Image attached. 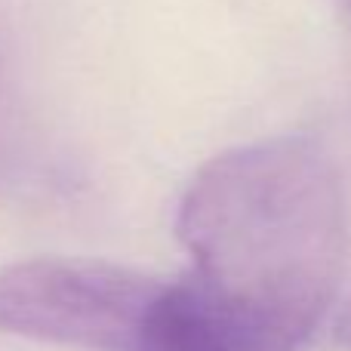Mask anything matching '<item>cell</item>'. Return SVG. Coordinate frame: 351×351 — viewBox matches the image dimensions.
Instances as JSON below:
<instances>
[{
  "instance_id": "obj_4",
  "label": "cell",
  "mask_w": 351,
  "mask_h": 351,
  "mask_svg": "<svg viewBox=\"0 0 351 351\" xmlns=\"http://www.w3.org/2000/svg\"><path fill=\"white\" fill-rule=\"evenodd\" d=\"M333 333H336V342L342 348L351 351V299L342 305V311L336 315V324H333Z\"/></svg>"
},
{
  "instance_id": "obj_3",
  "label": "cell",
  "mask_w": 351,
  "mask_h": 351,
  "mask_svg": "<svg viewBox=\"0 0 351 351\" xmlns=\"http://www.w3.org/2000/svg\"><path fill=\"white\" fill-rule=\"evenodd\" d=\"M133 351H296L206 296L191 278L167 280Z\"/></svg>"
},
{
  "instance_id": "obj_1",
  "label": "cell",
  "mask_w": 351,
  "mask_h": 351,
  "mask_svg": "<svg viewBox=\"0 0 351 351\" xmlns=\"http://www.w3.org/2000/svg\"><path fill=\"white\" fill-rule=\"evenodd\" d=\"M176 234L206 296L299 351L346 274V185L317 142H250L191 176Z\"/></svg>"
},
{
  "instance_id": "obj_2",
  "label": "cell",
  "mask_w": 351,
  "mask_h": 351,
  "mask_svg": "<svg viewBox=\"0 0 351 351\" xmlns=\"http://www.w3.org/2000/svg\"><path fill=\"white\" fill-rule=\"evenodd\" d=\"M164 284L99 259L12 262L0 268V333L84 351H133Z\"/></svg>"
},
{
  "instance_id": "obj_5",
  "label": "cell",
  "mask_w": 351,
  "mask_h": 351,
  "mask_svg": "<svg viewBox=\"0 0 351 351\" xmlns=\"http://www.w3.org/2000/svg\"><path fill=\"white\" fill-rule=\"evenodd\" d=\"M333 3H336V10H339L342 25H346V31H348V43H351V0H333Z\"/></svg>"
}]
</instances>
